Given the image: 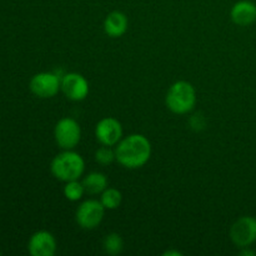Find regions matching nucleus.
Wrapping results in <instances>:
<instances>
[{
  "instance_id": "f257e3e1",
  "label": "nucleus",
  "mask_w": 256,
  "mask_h": 256,
  "mask_svg": "<svg viewBox=\"0 0 256 256\" xmlns=\"http://www.w3.org/2000/svg\"><path fill=\"white\" fill-rule=\"evenodd\" d=\"M152 156V144L142 134H132L115 145V158L126 169H139L149 162Z\"/></svg>"
},
{
  "instance_id": "f03ea898",
  "label": "nucleus",
  "mask_w": 256,
  "mask_h": 256,
  "mask_svg": "<svg viewBox=\"0 0 256 256\" xmlns=\"http://www.w3.org/2000/svg\"><path fill=\"white\" fill-rule=\"evenodd\" d=\"M85 170V162L82 155L74 150H64L58 154L50 164V172L55 179L60 182H72L79 180Z\"/></svg>"
},
{
  "instance_id": "7ed1b4c3",
  "label": "nucleus",
  "mask_w": 256,
  "mask_h": 256,
  "mask_svg": "<svg viewBox=\"0 0 256 256\" xmlns=\"http://www.w3.org/2000/svg\"><path fill=\"white\" fill-rule=\"evenodd\" d=\"M168 109L178 115L188 114L196 104V92L189 82L179 80L169 88L165 96Z\"/></svg>"
},
{
  "instance_id": "20e7f679",
  "label": "nucleus",
  "mask_w": 256,
  "mask_h": 256,
  "mask_svg": "<svg viewBox=\"0 0 256 256\" xmlns=\"http://www.w3.org/2000/svg\"><path fill=\"white\" fill-rule=\"evenodd\" d=\"M105 210L106 209L100 200H85L79 205L75 212L76 224L84 230L96 229L104 219Z\"/></svg>"
},
{
  "instance_id": "39448f33",
  "label": "nucleus",
  "mask_w": 256,
  "mask_h": 256,
  "mask_svg": "<svg viewBox=\"0 0 256 256\" xmlns=\"http://www.w3.org/2000/svg\"><path fill=\"white\" fill-rule=\"evenodd\" d=\"M54 139L58 146L62 150H72L82 139V129L79 122L72 118H62L56 122L54 129Z\"/></svg>"
},
{
  "instance_id": "423d86ee",
  "label": "nucleus",
  "mask_w": 256,
  "mask_h": 256,
  "mask_svg": "<svg viewBox=\"0 0 256 256\" xmlns=\"http://www.w3.org/2000/svg\"><path fill=\"white\" fill-rule=\"evenodd\" d=\"M229 235L232 244L239 249L252 246L256 242V218L249 215L239 218L230 228Z\"/></svg>"
},
{
  "instance_id": "0eeeda50",
  "label": "nucleus",
  "mask_w": 256,
  "mask_h": 256,
  "mask_svg": "<svg viewBox=\"0 0 256 256\" xmlns=\"http://www.w3.org/2000/svg\"><path fill=\"white\" fill-rule=\"evenodd\" d=\"M29 89L40 99H50L62 90V80L54 72H38L30 80Z\"/></svg>"
},
{
  "instance_id": "6e6552de",
  "label": "nucleus",
  "mask_w": 256,
  "mask_h": 256,
  "mask_svg": "<svg viewBox=\"0 0 256 256\" xmlns=\"http://www.w3.org/2000/svg\"><path fill=\"white\" fill-rule=\"evenodd\" d=\"M95 138L102 145L115 146L122 139V122L115 118H104L95 126Z\"/></svg>"
},
{
  "instance_id": "1a4fd4ad",
  "label": "nucleus",
  "mask_w": 256,
  "mask_h": 256,
  "mask_svg": "<svg viewBox=\"0 0 256 256\" xmlns=\"http://www.w3.org/2000/svg\"><path fill=\"white\" fill-rule=\"evenodd\" d=\"M62 92L72 102H82L89 94V82L78 72H69L62 79Z\"/></svg>"
},
{
  "instance_id": "9d476101",
  "label": "nucleus",
  "mask_w": 256,
  "mask_h": 256,
  "mask_svg": "<svg viewBox=\"0 0 256 256\" xmlns=\"http://www.w3.org/2000/svg\"><path fill=\"white\" fill-rule=\"evenodd\" d=\"M28 250L32 256H54L56 252V240L52 232L40 230L30 236Z\"/></svg>"
},
{
  "instance_id": "9b49d317",
  "label": "nucleus",
  "mask_w": 256,
  "mask_h": 256,
  "mask_svg": "<svg viewBox=\"0 0 256 256\" xmlns=\"http://www.w3.org/2000/svg\"><path fill=\"white\" fill-rule=\"evenodd\" d=\"M230 16L239 26L252 25L256 22V4L250 0H240L232 5Z\"/></svg>"
},
{
  "instance_id": "f8f14e48",
  "label": "nucleus",
  "mask_w": 256,
  "mask_h": 256,
  "mask_svg": "<svg viewBox=\"0 0 256 256\" xmlns=\"http://www.w3.org/2000/svg\"><path fill=\"white\" fill-rule=\"evenodd\" d=\"M129 22L128 16L122 12H112L104 20V32L110 38H120L126 32Z\"/></svg>"
},
{
  "instance_id": "ddd939ff",
  "label": "nucleus",
  "mask_w": 256,
  "mask_h": 256,
  "mask_svg": "<svg viewBox=\"0 0 256 256\" xmlns=\"http://www.w3.org/2000/svg\"><path fill=\"white\" fill-rule=\"evenodd\" d=\"M82 186H84L85 192L92 195L102 194L108 188V179L102 172H92L88 174L82 179Z\"/></svg>"
},
{
  "instance_id": "4468645a",
  "label": "nucleus",
  "mask_w": 256,
  "mask_h": 256,
  "mask_svg": "<svg viewBox=\"0 0 256 256\" xmlns=\"http://www.w3.org/2000/svg\"><path fill=\"white\" fill-rule=\"evenodd\" d=\"M100 202H102V204L104 205V208L106 210H115L122 204V195L115 188H106L100 194Z\"/></svg>"
},
{
  "instance_id": "2eb2a0df",
  "label": "nucleus",
  "mask_w": 256,
  "mask_h": 256,
  "mask_svg": "<svg viewBox=\"0 0 256 256\" xmlns=\"http://www.w3.org/2000/svg\"><path fill=\"white\" fill-rule=\"evenodd\" d=\"M102 248H104V252L106 254L115 256L122 252V248H124V242H122V238L116 232H112V234H108L104 238V242H102Z\"/></svg>"
},
{
  "instance_id": "dca6fc26",
  "label": "nucleus",
  "mask_w": 256,
  "mask_h": 256,
  "mask_svg": "<svg viewBox=\"0 0 256 256\" xmlns=\"http://www.w3.org/2000/svg\"><path fill=\"white\" fill-rule=\"evenodd\" d=\"M62 192L69 202H79L85 194V189L82 186V182H80L79 180H72V182H65Z\"/></svg>"
},
{
  "instance_id": "f3484780",
  "label": "nucleus",
  "mask_w": 256,
  "mask_h": 256,
  "mask_svg": "<svg viewBox=\"0 0 256 256\" xmlns=\"http://www.w3.org/2000/svg\"><path fill=\"white\" fill-rule=\"evenodd\" d=\"M95 160H96V162H99L102 165L112 164L114 160H116V158H115V149L112 150V146H105V145H102V148H99L95 152Z\"/></svg>"
},
{
  "instance_id": "a211bd4d",
  "label": "nucleus",
  "mask_w": 256,
  "mask_h": 256,
  "mask_svg": "<svg viewBox=\"0 0 256 256\" xmlns=\"http://www.w3.org/2000/svg\"><path fill=\"white\" fill-rule=\"evenodd\" d=\"M239 254L242 256H255L256 252H254V250L250 249V246H248V248H242V252H240Z\"/></svg>"
},
{
  "instance_id": "6ab92c4d",
  "label": "nucleus",
  "mask_w": 256,
  "mask_h": 256,
  "mask_svg": "<svg viewBox=\"0 0 256 256\" xmlns=\"http://www.w3.org/2000/svg\"><path fill=\"white\" fill-rule=\"evenodd\" d=\"M164 256H182V252H178V250H168V252H165Z\"/></svg>"
}]
</instances>
